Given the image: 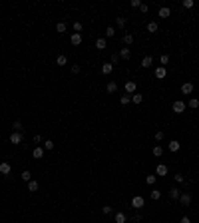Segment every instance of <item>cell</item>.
I'll return each instance as SVG.
<instances>
[{
  "label": "cell",
  "instance_id": "ab89813d",
  "mask_svg": "<svg viewBox=\"0 0 199 223\" xmlns=\"http://www.w3.org/2000/svg\"><path fill=\"white\" fill-rule=\"evenodd\" d=\"M112 211H113V209H112V205H104V207H101V213H104V215H109Z\"/></svg>",
  "mask_w": 199,
  "mask_h": 223
},
{
  "label": "cell",
  "instance_id": "d6986e66",
  "mask_svg": "<svg viewBox=\"0 0 199 223\" xmlns=\"http://www.w3.org/2000/svg\"><path fill=\"white\" fill-rule=\"evenodd\" d=\"M70 42H72V46H78V44H82V34H72L70 36Z\"/></svg>",
  "mask_w": 199,
  "mask_h": 223
},
{
  "label": "cell",
  "instance_id": "bcb514c9",
  "mask_svg": "<svg viewBox=\"0 0 199 223\" xmlns=\"http://www.w3.org/2000/svg\"><path fill=\"white\" fill-rule=\"evenodd\" d=\"M139 10H141V12H143V14H145V12H147V10H149V6H147V4H143V2H141V6H139Z\"/></svg>",
  "mask_w": 199,
  "mask_h": 223
},
{
  "label": "cell",
  "instance_id": "d6a6232c",
  "mask_svg": "<svg viewBox=\"0 0 199 223\" xmlns=\"http://www.w3.org/2000/svg\"><path fill=\"white\" fill-rule=\"evenodd\" d=\"M116 26L117 28H124L125 26V18H124V16H116Z\"/></svg>",
  "mask_w": 199,
  "mask_h": 223
},
{
  "label": "cell",
  "instance_id": "5bb4252c",
  "mask_svg": "<svg viewBox=\"0 0 199 223\" xmlns=\"http://www.w3.org/2000/svg\"><path fill=\"white\" fill-rule=\"evenodd\" d=\"M112 70H113V64H112V62L101 64V74H104V76H109V74H112Z\"/></svg>",
  "mask_w": 199,
  "mask_h": 223
},
{
  "label": "cell",
  "instance_id": "d4e9b609",
  "mask_svg": "<svg viewBox=\"0 0 199 223\" xmlns=\"http://www.w3.org/2000/svg\"><path fill=\"white\" fill-rule=\"evenodd\" d=\"M125 221H128V217H125V213L117 211V213H116V223H125Z\"/></svg>",
  "mask_w": 199,
  "mask_h": 223
},
{
  "label": "cell",
  "instance_id": "ee69618b",
  "mask_svg": "<svg viewBox=\"0 0 199 223\" xmlns=\"http://www.w3.org/2000/svg\"><path fill=\"white\" fill-rule=\"evenodd\" d=\"M163 137H165V133H163V132H155V140H157V141H161Z\"/></svg>",
  "mask_w": 199,
  "mask_h": 223
},
{
  "label": "cell",
  "instance_id": "4dcf8cb0",
  "mask_svg": "<svg viewBox=\"0 0 199 223\" xmlns=\"http://www.w3.org/2000/svg\"><path fill=\"white\" fill-rule=\"evenodd\" d=\"M42 148H44V151H52V149H54L52 140H44V145H42Z\"/></svg>",
  "mask_w": 199,
  "mask_h": 223
},
{
  "label": "cell",
  "instance_id": "83f0119b",
  "mask_svg": "<svg viewBox=\"0 0 199 223\" xmlns=\"http://www.w3.org/2000/svg\"><path fill=\"white\" fill-rule=\"evenodd\" d=\"M151 153H153L155 157H161V155H163V148H161V145H155V148L151 149Z\"/></svg>",
  "mask_w": 199,
  "mask_h": 223
},
{
  "label": "cell",
  "instance_id": "484cf974",
  "mask_svg": "<svg viewBox=\"0 0 199 223\" xmlns=\"http://www.w3.org/2000/svg\"><path fill=\"white\" fill-rule=\"evenodd\" d=\"M20 177H22V181H32V173L28 169H24L22 173H20Z\"/></svg>",
  "mask_w": 199,
  "mask_h": 223
},
{
  "label": "cell",
  "instance_id": "30bf717a",
  "mask_svg": "<svg viewBox=\"0 0 199 223\" xmlns=\"http://www.w3.org/2000/svg\"><path fill=\"white\" fill-rule=\"evenodd\" d=\"M32 157H34V159H42V157H44V148L36 145V148L32 149Z\"/></svg>",
  "mask_w": 199,
  "mask_h": 223
},
{
  "label": "cell",
  "instance_id": "2e32d148",
  "mask_svg": "<svg viewBox=\"0 0 199 223\" xmlns=\"http://www.w3.org/2000/svg\"><path fill=\"white\" fill-rule=\"evenodd\" d=\"M179 195H181V191H179V187H175V185H173V187H169V197H171V199H179Z\"/></svg>",
  "mask_w": 199,
  "mask_h": 223
},
{
  "label": "cell",
  "instance_id": "9a60e30c",
  "mask_svg": "<svg viewBox=\"0 0 199 223\" xmlns=\"http://www.w3.org/2000/svg\"><path fill=\"white\" fill-rule=\"evenodd\" d=\"M132 58V50L129 48H121L120 50V60H129Z\"/></svg>",
  "mask_w": 199,
  "mask_h": 223
},
{
  "label": "cell",
  "instance_id": "8fae6325",
  "mask_svg": "<svg viewBox=\"0 0 199 223\" xmlns=\"http://www.w3.org/2000/svg\"><path fill=\"white\" fill-rule=\"evenodd\" d=\"M96 48H98V50H105V48H108V40H105V36H100L98 40H96Z\"/></svg>",
  "mask_w": 199,
  "mask_h": 223
},
{
  "label": "cell",
  "instance_id": "cb8c5ba5",
  "mask_svg": "<svg viewBox=\"0 0 199 223\" xmlns=\"http://www.w3.org/2000/svg\"><path fill=\"white\" fill-rule=\"evenodd\" d=\"M157 22H147V32H149V34H155V32H157Z\"/></svg>",
  "mask_w": 199,
  "mask_h": 223
},
{
  "label": "cell",
  "instance_id": "8992f818",
  "mask_svg": "<svg viewBox=\"0 0 199 223\" xmlns=\"http://www.w3.org/2000/svg\"><path fill=\"white\" fill-rule=\"evenodd\" d=\"M153 76L157 80H165V76H167V70L163 68V66H157V68H155V72H153Z\"/></svg>",
  "mask_w": 199,
  "mask_h": 223
},
{
  "label": "cell",
  "instance_id": "f546056e",
  "mask_svg": "<svg viewBox=\"0 0 199 223\" xmlns=\"http://www.w3.org/2000/svg\"><path fill=\"white\" fill-rule=\"evenodd\" d=\"M155 181H157V175H145V183L147 185H155Z\"/></svg>",
  "mask_w": 199,
  "mask_h": 223
},
{
  "label": "cell",
  "instance_id": "ffe728a7",
  "mask_svg": "<svg viewBox=\"0 0 199 223\" xmlns=\"http://www.w3.org/2000/svg\"><path fill=\"white\" fill-rule=\"evenodd\" d=\"M151 64H153V58H151V56H145V58H141V64H139V66H141V68H149Z\"/></svg>",
  "mask_w": 199,
  "mask_h": 223
},
{
  "label": "cell",
  "instance_id": "e575fe53",
  "mask_svg": "<svg viewBox=\"0 0 199 223\" xmlns=\"http://www.w3.org/2000/svg\"><path fill=\"white\" fill-rule=\"evenodd\" d=\"M82 30H84V24L82 22H74V32L76 34H82Z\"/></svg>",
  "mask_w": 199,
  "mask_h": 223
},
{
  "label": "cell",
  "instance_id": "52a82bcc",
  "mask_svg": "<svg viewBox=\"0 0 199 223\" xmlns=\"http://www.w3.org/2000/svg\"><path fill=\"white\" fill-rule=\"evenodd\" d=\"M181 94H183V96L193 94V84H191V82H185V84H181Z\"/></svg>",
  "mask_w": 199,
  "mask_h": 223
},
{
  "label": "cell",
  "instance_id": "e0dca14e",
  "mask_svg": "<svg viewBox=\"0 0 199 223\" xmlns=\"http://www.w3.org/2000/svg\"><path fill=\"white\" fill-rule=\"evenodd\" d=\"M167 148H169V151H173V153H175V151H179L181 144H179V141H177V140H171V141H169V144H167Z\"/></svg>",
  "mask_w": 199,
  "mask_h": 223
},
{
  "label": "cell",
  "instance_id": "7dc6e473",
  "mask_svg": "<svg viewBox=\"0 0 199 223\" xmlns=\"http://www.w3.org/2000/svg\"><path fill=\"white\" fill-rule=\"evenodd\" d=\"M132 6L133 8H139V6H141V0H132Z\"/></svg>",
  "mask_w": 199,
  "mask_h": 223
},
{
  "label": "cell",
  "instance_id": "603a6c76",
  "mask_svg": "<svg viewBox=\"0 0 199 223\" xmlns=\"http://www.w3.org/2000/svg\"><path fill=\"white\" fill-rule=\"evenodd\" d=\"M187 106L191 108V110H197V108H199V98H189Z\"/></svg>",
  "mask_w": 199,
  "mask_h": 223
},
{
  "label": "cell",
  "instance_id": "d590c367",
  "mask_svg": "<svg viewBox=\"0 0 199 223\" xmlns=\"http://www.w3.org/2000/svg\"><path fill=\"white\" fill-rule=\"evenodd\" d=\"M124 44H125V46L133 44V36H132V34H124Z\"/></svg>",
  "mask_w": 199,
  "mask_h": 223
},
{
  "label": "cell",
  "instance_id": "5b68a950",
  "mask_svg": "<svg viewBox=\"0 0 199 223\" xmlns=\"http://www.w3.org/2000/svg\"><path fill=\"white\" fill-rule=\"evenodd\" d=\"M169 169L165 163H157V167H155V175H159V177H163V175H167Z\"/></svg>",
  "mask_w": 199,
  "mask_h": 223
},
{
  "label": "cell",
  "instance_id": "277c9868",
  "mask_svg": "<svg viewBox=\"0 0 199 223\" xmlns=\"http://www.w3.org/2000/svg\"><path fill=\"white\" fill-rule=\"evenodd\" d=\"M22 140H24L22 132H12V133H10V144H14V145H20V144H22Z\"/></svg>",
  "mask_w": 199,
  "mask_h": 223
},
{
  "label": "cell",
  "instance_id": "f1b7e54d",
  "mask_svg": "<svg viewBox=\"0 0 199 223\" xmlns=\"http://www.w3.org/2000/svg\"><path fill=\"white\" fill-rule=\"evenodd\" d=\"M38 187H40V185H38V181H36V179L28 181V191H38Z\"/></svg>",
  "mask_w": 199,
  "mask_h": 223
},
{
  "label": "cell",
  "instance_id": "44dd1931",
  "mask_svg": "<svg viewBox=\"0 0 199 223\" xmlns=\"http://www.w3.org/2000/svg\"><path fill=\"white\" fill-rule=\"evenodd\" d=\"M66 30H68L66 22H58L56 24V32H58V34H66Z\"/></svg>",
  "mask_w": 199,
  "mask_h": 223
},
{
  "label": "cell",
  "instance_id": "836d02e7",
  "mask_svg": "<svg viewBox=\"0 0 199 223\" xmlns=\"http://www.w3.org/2000/svg\"><path fill=\"white\" fill-rule=\"evenodd\" d=\"M159 64L165 68V64H169V54H161V56H159Z\"/></svg>",
  "mask_w": 199,
  "mask_h": 223
},
{
  "label": "cell",
  "instance_id": "f35d334b",
  "mask_svg": "<svg viewBox=\"0 0 199 223\" xmlns=\"http://www.w3.org/2000/svg\"><path fill=\"white\" fill-rule=\"evenodd\" d=\"M12 129H14V132H22V124H20L18 120H16L14 124H12Z\"/></svg>",
  "mask_w": 199,
  "mask_h": 223
},
{
  "label": "cell",
  "instance_id": "3957f363",
  "mask_svg": "<svg viewBox=\"0 0 199 223\" xmlns=\"http://www.w3.org/2000/svg\"><path fill=\"white\" fill-rule=\"evenodd\" d=\"M124 88H125V94H128V96H132V94H135V92H137V84H135L133 80H128Z\"/></svg>",
  "mask_w": 199,
  "mask_h": 223
},
{
  "label": "cell",
  "instance_id": "60d3db41",
  "mask_svg": "<svg viewBox=\"0 0 199 223\" xmlns=\"http://www.w3.org/2000/svg\"><path fill=\"white\" fill-rule=\"evenodd\" d=\"M173 179H175V183H183L185 181V177L181 173H175V175H173Z\"/></svg>",
  "mask_w": 199,
  "mask_h": 223
},
{
  "label": "cell",
  "instance_id": "4316f807",
  "mask_svg": "<svg viewBox=\"0 0 199 223\" xmlns=\"http://www.w3.org/2000/svg\"><path fill=\"white\" fill-rule=\"evenodd\" d=\"M113 36H116V28L108 26V28H105V40H108V38H113Z\"/></svg>",
  "mask_w": 199,
  "mask_h": 223
},
{
  "label": "cell",
  "instance_id": "1f68e13d",
  "mask_svg": "<svg viewBox=\"0 0 199 223\" xmlns=\"http://www.w3.org/2000/svg\"><path fill=\"white\" fill-rule=\"evenodd\" d=\"M149 197H151V199H153V201H157V199H159V197H161V191H159V189H151V193H149Z\"/></svg>",
  "mask_w": 199,
  "mask_h": 223
},
{
  "label": "cell",
  "instance_id": "ba28073f",
  "mask_svg": "<svg viewBox=\"0 0 199 223\" xmlns=\"http://www.w3.org/2000/svg\"><path fill=\"white\" fill-rule=\"evenodd\" d=\"M177 201H179V203L183 205V207H187V205L191 203V195H189V193H181V195H179V199H177Z\"/></svg>",
  "mask_w": 199,
  "mask_h": 223
},
{
  "label": "cell",
  "instance_id": "c3c4849f",
  "mask_svg": "<svg viewBox=\"0 0 199 223\" xmlns=\"http://www.w3.org/2000/svg\"><path fill=\"white\" fill-rule=\"evenodd\" d=\"M179 223H191V219H189V217H181Z\"/></svg>",
  "mask_w": 199,
  "mask_h": 223
},
{
  "label": "cell",
  "instance_id": "9c48e42d",
  "mask_svg": "<svg viewBox=\"0 0 199 223\" xmlns=\"http://www.w3.org/2000/svg\"><path fill=\"white\" fill-rule=\"evenodd\" d=\"M157 16H159V18H169V16H171V8L161 6V8L157 10Z\"/></svg>",
  "mask_w": 199,
  "mask_h": 223
},
{
  "label": "cell",
  "instance_id": "7402d4cb",
  "mask_svg": "<svg viewBox=\"0 0 199 223\" xmlns=\"http://www.w3.org/2000/svg\"><path fill=\"white\" fill-rule=\"evenodd\" d=\"M132 102H133V104H141V102H143V94H139V92L132 94Z\"/></svg>",
  "mask_w": 199,
  "mask_h": 223
},
{
  "label": "cell",
  "instance_id": "7bdbcfd3",
  "mask_svg": "<svg viewBox=\"0 0 199 223\" xmlns=\"http://www.w3.org/2000/svg\"><path fill=\"white\" fill-rule=\"evenodd\" d=\"M72 74H80V70H82V68H80V64H72Z\"/></svg>",
  "mask_w": 199,
  "mask_h": 223
},
{
  "label": "cell",
  "instance_id": "4fadbf2b",
  "mask_svg": "<svg viewBox=\"0 0 199 223\" xmlns=\"http://www.w3.org/2000/svg\"><path fill=\"white\" fill-rule=\"evenodd\" d=\"M105 92H108V94H116V92H117V82L109 80V82H108V86H105Z\"/></svg>",
  "mask_w": 199,
  "mask_h": 223
},
{
  "label": "cell",
  "instance_id": "7c38bea8",
  "mask_svg": "<svg viewBox=\"0 0 199 223\" xmlns=\"http://www.w3.org/2000/svg\"><path fill=\"white\" fill-rule=\"evenodd\" d=\"M10 171H12V165L8 161H2V163H0V173H2V175H8Z\"/></svg>",
  "mask_w": 199,
  "mask_h": 223
},
{
  "label": "cell",
  "instance_id": "ac0fdd59",
  "mask_svg": "<svg viewBox=\"0 0 199 223\" xmlns=\"http://www.w3.org/2000/svg\"><path fill=\"white\" fill-rule=\"evenodd\" d=\"M56 66H60V68L62 66H68V56L66 54H60V56L56 58Z\"/></svg>",
  "mask_w": 199,
  "mask_h": 223
},
{
  "label": "cell",
  "instance_id": "6da1fadb",
  "mask_svg": "<svg viewBox=\"0 0 199 223\" xmlns=\"http://www.w3.org/2000/svg\"><path fill=\"white\" fill-rule=\"evenodd\" d=\"M185 108H187V104H185L183 100H175V102L171 104V110L175 112V113H183V112H185Z\"/></svg>",
  "mask_w": 199,
  "mask_h": 223
},
{
  "label": "cell",
  "instance_id": "f6af8a7d",
  "mask_svg": "<svg viewBox=\"0 0 199 223\" xmlns=\"http://www.w3.org/2000/svg\"><path fill=\"white\" fill-rule=\"evenodd\" d=\"M117 62H120V54H113L112 56V64H117Z\"/></svg>",
  "mask_w": 199,
  "mask_h": 223
},
{
  "label": "cell",
  "instance_id": "7a4b0ae2",
  "mask_svg": "<svg viewBox=\"0 0 199 223\" xmlns=\"http://www.w3.org/2000/svg\"><path fill=\"white\" fill-rule=\"evenodd\" d=\"M143 205H145V199H143L141 195H133L132 197V207L133 209H141Z\"/></svg>",
  "mask_w": 199,
  "mask_h": 223
},
{
  "label": "cell",
  "instance_id": "8d00e7d4",
  "mask_svg": "<svg viewBox=\"0 0 199 223\" xmlns=\"http://www.w3.org/2000/svg\"><path fill=\"white\" fill-rule=\"evenodd\" d=\"M129 102H132V96H128V94H125V96H121V98H120V104H124V106H128Z\"/></svg>",
  "mask_w": 199,
  "mask_h": 223
},
{
  "label": "cell",
  "instance_id": "74e56055",
  "mask_svg": "<svg viewBox=\"0 0 199 223\" xmlns=\"http://www.w3.org/2000/svg\"><path fill=\"white\" fill-rule=\"evenodd\" d=\"M34 144L36 145H40V144H44V137L40 136V133H36V136H34Z\"/></svg>",
  "mask_w": 199,
  "mask_h": 223
},
{
  "label": "cell",
  "instance_id": "b9f144b4",
  "mask_svg": "<svg viewBox=\"0 0 199 223\" xmlns=\"http://www.w3.org/2000/svg\"><path fill=\"white\" fill-rule=\"evenodd\" d=\"M193 6H195L193 0H183V8H193Z\"/></svg>",
  "mask_w": 199,
  "mask_h": 223
}]
</instances>
